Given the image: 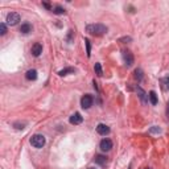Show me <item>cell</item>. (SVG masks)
<instances>
[{
  "instance_id": "obj_1",
  "label": "cell",
  "mask_w": 169,
  "mask_h": 169,
  "mask_svg": "<svg viewBox=\"0 0 169 169\" xmlns=\"http://www.w3.org/2000/svg\"><path fill=\"white\" fill-rule=\"evenodd\" d=\"M86 32H89L90 34H94V36H102L107 33V27L103 24H89L86 27Z\"/></svg>"
},
{
  "instance_id": "obj_2",
  "label": "cell",
  "mask_w": 169,
  "mask_h": 169,
  "mask_svg": "<svg viewBox=\"0 0 169 169\" xmlns=\"http://www.w3.org/2000/svg\"><path fill=\"white\" fill-rule=\"evenodd\" d=\"M45 136L44 135H40V134H36L31 138V144L32 147H34V148H42V147L45 145Z\"/></svg>"
},
{
  "instance_id": "obj_3",
  "label": "cell",
  "mask_w": 169,
  "mask_h": 169,
  "mask_svg": "<svg viewBox=\"0 0 169 169\" xmlns=\"http://www.w3.org/2000/svg\"><path fill=\"white\" fill-rule=\"evenodd\" d=\"M93 103H94V98H93V95L85 94L83 96H82V99H81V106H82V109H85V110L90 109V107L93 106Z\"/></svg>"
},
{
  "instance_id": "obj_4",
  "label": "cell",
  "mask_w": 169,
  "mask_h": 169,
  "mask_svg": "<svg viewBox=\"0 0 169 169\" xmlns=\"http://www.w3.org/2000/svg\"><path fill=\"white\" fill-rule=\"evenodd\" d=\"M20 15L17 12H11V13H8V15H7V24L8 25H16L17 23H19L20 21Z\"/></svg>"
},
{
  "instance_id": "obj_5",
  "label": "cell",
  "mask_w": 169,
  "mask_h": 169,
  "mask_svg": "<svg viewBox=\"0 0 169 169\" xmlns=\"http://www.w3.org/2000/svg\"><path fill=\"white\" fill-rule=\"evenodd\" d=\"M123 60H124V63L125 66H132L134 65V54H132L129 50H123Z\"/></svg>"
},
{
  "instance_id": "obj_6",
  "label": "cell",
  "mask_w": 169,
  "mask_h": 169,
  "mask_svg": "<svg viewBox=\"0 0 169 169\" xmlns=\"http://www.w3.org/2000/svg\"><path fill=\"white\" fill-rule=\"evenodd\" d=\"M136 93H138V95H139V98H140V100H141V103L143 105H147L148 103V94L143 90L140 86H136Z\"/></svg>"
},
{
  "instance_id": "obj_7",
  "label": "cell",
  "mask_w": 169,
  "mask_h": 169,
  "mask_svg": "<svg viewBox=\"0 0 169 169\" xmlns=\"http://www.w3.org/2000/svg\"><path fill=\"white\" fill-rule=\"evenodd\" d=\"M99 148L103 151V152H109V151L112 148V141H111L110 139H103L102 141H100V144H99Z\"/></svg>"
},
{
  "instance_id": "obj_8",
  "label": "cell",
  "mask_w": 169,
  "mask_h": 169,
  "mask_svg": "<svg viewBox=\"0 0 169 169\" xmlns=\"http://www.w3.org/2000/svg\"><path fill=\"white\" fill-rule=\"evenodd\" d=\"M69 122H70V124H74V125L81 124L82 122H83V116H82L80 112H75V114H73V115L70 116Z\"/></svg>"
},
{
  "instance_id": "obj_9",
  "label": "cell",
  "mask_w": 169,
  "mask_h": 169,
  "mask_svg": "<svg viewBox=\"0 0 169 169\" xmlns=\"http://www.w3.org/2000/svg\"><path fill=\"white\" fill-rule=\"evenodd\" d=\"M96 132L102 136H106L107 134H110V127L106 125V124H103V123H100V124L96 125Z\"/></svg>"
},
{
  "instance_id": "obj_10",
  "label": "cell",
  "mask_w": 169,
  "mask_h": 169,
  "mask_svg": "<svg viewBox=\"0 0 169 169\" xmlns=\"http://www.w3.org/2000/svg\"><path fill=\"white\" fill-rule=\"evenodd\" d=\"M31 52L34 57H38L42 53V45L40 44V42H36V44H33V46H32Z\"/></svg>"
},
{
  "instance_id": "obj_11",
  "label": "cell",
  "mask_w": 169,
  "mask_h": 169,
  "mask_svg": "<svg viewBox=\"0 0 169 169\" xmlns=\"http://www.w3.org/2000/svg\"><path fill=\"white\" fill-rule=\"evenodd\" d=\"M25 78H27L28 81H36L37 80V70H34V69L28 70L27 73H25Z\"/></svg>"
},
{
  "instance_id": "obj_12",
  "label": "cell",
  "mask_w": 169,
  "mask_h": 169,
  "mask_svg": "<svg viewBox=\"0 0 169 169\" xmlns=\"http://www.w3.org/2000/svg\"><path fill=\"white\" fill-rule=\"evenodd\" d=\"M148 99H149V102H151V105L152 106H156L157 105V102H159V99H157V94H156V91H149V94H148Z\"/></svg>"
},
{
  "instance_id": "obj_13",
  "label": "cell",
  "mask_w": 169,
  "mask_h": 169,
  "mask_svg": "<svg viewBox=\"0 0 169 169\" xmlns=\"http://www.w3.org/2000/svg\"><path fill=\"white\" fill-rule=\"evenodd\" d=\"M74 73H75L74 67H65V69L58 71V75L60 77H65V75H67V74H74Z\"/></svg>"
},
{
  "instance_id": "obj_14",
  "label": "cell",
  "mask_w": 169,
  "mask_h": 169,
  "mask_svg": "<svg viewBox=\"0 0 169 169\" xmlns=\"http://www.w3.org/2000/svg\"><path fill=\"white\" fill-rule=\"evenodd\" d=\"M20 32H21V33H24V34L29 33V32H32V25H31L29 23H24V24H21Z\"/></svg>"
},
{
  "instance_id": "obj_15",
  "label": "cell",
  "mask_w": 169,
  "mask_h": 169,
  "mask_svg": "<svg viewBox=\"0 0 169 169\" xmlns=\"http://www.w3.org/2000/svg\"><path fill=\"white\" fill-rule=\"evenodd\" d=\"M95 163L103 167V165H106V163H107V157L103 156V154H98V156H95Z\"/></svg>"
},
{
  "instance_id": "obj_16",
  "label": "cell",
  "mask_w": 169,
  "mask_h": 169,
  "mask_svg": "<svg viewBox=\"0 0 169 169\" xmlns=\"http://www.w3.org/2000/svg\"><path fill=\"white\" fill-rule=\"evenodd\" d=\"M161 87H163L164 90H169V75H167V77L161 78Z\"/></svg>"
},
{
  "instance_id": "obj_17",
  "label": "cell",
  "mask_w": 169,
  "mask_h": 169,
  "mask_svg": "<svg viewBox=\"0 0 169 169\" xmlns=\"http://www.w3.org/2000/svg\"><path fill=\"white\" fill-rule=\"evenodd\" d=\"M65 8L63 7H61V5H56L54 8H53V13H56V15H65Z\"/></svg>"
},
{
  "instance_id": "obj_18",
  "label": "cell",
  "mask_w": 169,
  "mask_h": 169,
  "mask_svg": "<svg viewBox=\"0 0 169 169\" xmlns=\"http://www.w3.org/2000/svg\"><path fill=\"white\" fill-rule=\"evenodd\" d=\"M85 44H86V53H87V57L90 58V56H91V44H90L89 38H85Z\"/></svg>"
},
{
  "instance_id": "obj_19",
  "label": "cell",
  "mask_w": 169,
  "mask_h": 169,
  "mask_svg": "<svg viewBox=\"0 0 169 169\" xmlns=\"http://www.w3.org/2000/svg\"><path fill=\"white\" fill-rule=\"evenodd\" d=\"M94 70H95L96 75H99V77H102V75H103V70H102V66H100V63L96 62L94 65Z\"/></svg>"
},
{
  "instance_id": "obj_20",
  "label": "cell",
  "mask_w": 169,
  "mask_h": 169,
  "mask_svg": "<svg viewBox=\"0 0 169 169\" xmlns=\"http://www.w3.org/2000/svg\"><path fill=\"white\" fill-rule=\"evenodd\" d=\"M135 78L138 80V82H140L143 80V70L141 69H136L135 70Z\"/></svg>"
},
{
  "instance_id": "obj_21",
  "label": "cell",
  "mask_w": 169,
  "mask_h": 169,
  "mask_svg": "<svg viewBox=\"0 0 169 169\" xmlns=\"http://www.w3.org/2000/svg\"><path fill=\"white\" fill-rule=\"evenodd\" d=\"M149 134H161V128L157 127V125H153L149 129Z\"/></svg>"
},
{
  "instance_id": "obj_22",
  "label": "cell",
  "mask_w": 169,
  "mask_h": 169,
  "mask_svg": "<svg viewBox=\"0 0 169 169\" xmlns=\"http://www.w3.org/2000/svg\"><path fill=\"white\" fill-rule=\"evenodd\" d=\"M25 125H27V123H13V127H15L16 129H23V128H25Z\"/></svg>"
},
{
  "instance_id": "obj_23",
  "label": "cell",
  "mask_w": 169,
  "mask_h": 169,
  "mask_svg": "<svg viewBox=\"0 0 169 169\" xmlns=\"http://www.w3.org/2000/svg\"><path fill=\"white\" fill-rule=\"evenodd\" d=\"M0 31H2V32H0L2 34H5V33H7V27H5V24H4V23L0 24Z\"/></svg>"
},
{
  "instance_id": "obj_24",
  "label": "cell",
  "mask_w": 169,
  "mask_h": 169,
  "mask_svg": "<svg viewBox=\"0 0 169 169\" xmlns=\"http://www.w3.org/2000/svg\"><path fill=\"white\" fill-rule=\"evenodd\" d=\"M131 40H132L131 37H122V38H120L119 41H120V42H124V44H127V42H129V41H131Z\"/></svg>"
},
{
  "instance_id": "obj_25",
  "label": "cell",
  "mask_w": 169,
  "mask_h": 169,
  "mask_svg": "<svg viewBox=\"0 0 169 169\" xmlns=\"http://www.w3.org/2000/svg\"><path fill=\"white\" fill-rule=\"evenodd\" d=\"M73 33H74L73 31H69V36H67V42H69V44L73 41Z\"/></svg>"
},
{
  "instance_id": "obj_26",
  "label": "cell",
  "mask_w": 169,
  "mask_h": 169,
  "mask_svg": "<svg viewBox=\"0 0 169 169\" xmlns=\"http://www.w3.org/2000/svg\"><path fill=\"white\" fill-rule=\"evenodd\" d=\"M42 5H44L45 8H48V9H52V11H53V8H52V7H50V4H49V3H42Z\"/></svg>"
},
{
  "instance_id": "obj_27",
  "label": "cell",
  "mask_w": 169,
  "mask_h": 169,
  "mask_svg": "<svg viewBox=\"0 0 169 169\" xmlns=\"http://www.w3.org/2000/svg\"><path fill=\"white\" fill-rule=\"evenodd\" d=\"M167 106H168V107H167V114L169 115V102H168V105H167Z\"/></svg>"
},
{
  "instance_id": "obj_28",
  "label": "cell",
  "mask_w": 169,
  "mask_h": 169,
  "mask_svg": "<svg viewBox=\"0 0 169 169\" xmlns=\"http://www.w3.org/2000/svg\"><path fill=\"white\" fill-rule=\"evenodd\" d=\"M89 169H95V168H89Z\"/></svg>"
},
{
  "instance_id": "obj_29",
  "label": "cell",
  "mask_w": 169,
  "mask_h": 169,
  "mask_svg": "<svg viewBox=\"0 0 169 169\" xmlns=\"http://www.w3.org/2000/svg\"><path fill=\"white\" fill-rule=\"evenodd\" d=\"M128 169H131V168H128Z\"/></svg>"
}]
</instances>
